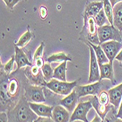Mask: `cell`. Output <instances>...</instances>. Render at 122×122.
<instances>
[{"mask_svg": "<svg viewBox=\"0 0 122 122\" xmlns=\"http://www.w3.org/2000/svg\"><path fill=\"white\" fill-rule=\"evenodd\" d=\"M9 121L29 122L35 121L38 116L33 111L29 105V102L24 94L20 97L15 106L7 111Z\"/></svg>", "mask_w": 122, "mask_h": 122, "instance_id": "cell-1", "label": "cell"}, {"mask_svg": "<svg viewBox=\"0 0 122 122\" xmlns=\"http://www.w3.org/2000/svg\"><path fill=\"white\" fill-rule=\"evenodd\" d=\"M77 86V81L68 83L66 81H59L56 78H53L49 82H47L46 86L54 93L60 95L66 96L70 94Z\"/></svg>", "mask_w": 122, "mask_h": 122, "instance_id": "cell-2", "label": "cell"}, {"mask_svg": "<svg viewBox=\"0 0 122 122\" xmlns=\"http://www.w3.org/2000/svg\"><path fill=\"white\" fill-rule=\"evenodd\" d=\"M98 37L100 43L109 41L116 40L122 42L121 32L116 29L113 25H104L102 26L98 27Z\"/></svg>", "mask_w": 122, "mask_h": 122, "instance_id": "cell-3", "label": "cell"}, {"mask_svg": "<svg viewBox=\"0 0 122 122\" xmlns=\"http://www.w3.org/2000/svg\"><path fill=\"white\" fill-rule=\"evenodd\" d=\"M24 96L29 102L41 103L46 101L43 93V88L41 86L33 85L25 81Z\"/></svg>", "mask_w": 122, "mask_h": 122, "instance_id": "cell-4", "label": "cell"}, {"mask_svg": "<svg viewBox=\"0 0 122 122\" xmlns=\"http://www.w3.org/2000/svg\"><path fill=\"white\" fill-rule=\"evenodd\" d=\"M97 29L98 26L96 24L95 18L90 17L86 22H84L83 28L81 31V36L83 35V38L86 39L93 44L99 45L100 42H99L98 37Z\"/></svg>", "mask_w": 122, "mask_h": 122, "instance_id": "cell-5", "label": "cell"}, {"mask_svg": "<svg viewBox=\"0 0 122 122\" xmlns=\"http://www.w3.org/2000/svg\"><path fill=\"white\" fill-rule=\"evenodd\" d=\"M24 73L31 84L41 86H46L47 82L44 78L42 68L39 67L36 64L27 66L24 70Z\"/></svg>", "mask_w": 122, "mask_h": 122, "instance_id": "cell-6", "label": "cell"}, {"mask_svg": "<svg viewBox=\"0 0 122 122\" xmlns=\"http://www.w3.org/2000/svg\"><path fill=\"white\" fill-rule=\"evenodd\" d=\"M92 107V104L89 100L87 102H79L72 112L70 121L72 122L77 120H80L81 121L88 122V121L87 118V114L90 111Z\"/></svg>", "mask_w": 122, "mask_h": 122, "instance_id": "cell-7", "label": "cell"}, {"mask_svg": "<svg viewBox=\"0 0 122 122\" xmlns=\"http://www.w3.org/2000/svg\"><path fill=\"white\" fill-rule=\"evenodd\" d=\"M102 86L101 81H99L85 86H77L75 90L78 97L81 98L88 95H98L101 92Z\"/></svg>", "mask_w": 122, "mask_h": 122, "instance_id": "cell-8", "label": "cell"}, {"mask_svg": "<svg viewBox=\"0 0 122 122\" xmlns=\"http://www.w3.org/2000/svg\"><path fill=\"white\" fill-rule=\"evenodd\" d=\"M86 44L89 48L90 51V72H89V77H88V83H92L97 81H100V71H99V65L97 61V59L94 50L92 47L91 45L88 43Z\"/></svg>", "mask_w": 122, "mask_h": 122, "instance_id": "cell-9", "label": "cell"}, {"mask_svg": "<svg viewBox=\"0 0 122 122\" xmlns=\"http://www.w3.org/2000/svg\"><path fill=\"white\" fill-rule=\"evenodd\" d=\"M100 46L109 59V61H113L116 56L122 48V42L116 40H109L100 43Z\"/></svg>", "mask_w": 122, "mask_h": 122, "instance_id": "cell-10", "label": "cell"}, {"mask_svg": "<svg viewBox=\"0 0 122 122\" xmlns=\"http://www.w3.org/2000/svg\"><path fill=\"white\" fill-rule=\"evenodd\" d=\"M79 97L77 96L75 90L74 89L70 94L66 95V97L61 99L59 101V104L64 106L70 113H72L75 109L76 106L77 105Z\"/></svg>", "mask_w": 122, "mask_h": 122, "instance_id": "cell-11", "label": "cell"}, {"mask_svg": "<svg viewBox=\"0 0 122 122\" xmlns=\"http://www.w3.org/2000/svg\"><path fill=\"white\" fill-rule=\"evenodd\" d=\"M103 8V2H92L88 3L86 6L84 12L83 14L84 22H86L88 18L94 17L99 13Z\"/></svg>", "mask_w": 122, "mask_h": 122, "instance_id": "cell-12", "label": "cell"}, {"mask_svg": "<svg viewBox=\"0 0 122 122\" xmlns=\"http://www.w3.org/2000/svg\"><path fill=\"white\" fill-rule=\"evenodd\" d=\"M89 101L92 102L93 107L95 109L96 112L97 113V114L102 118V119L103 120V121H105V118L107 115V113L109 112V110L111 109V107L113 106L112 104L111 105H102L99 102V99H98V97L97 95H93L92 97H90L89 98Z\"/></svg>", "mask_w": 122, "mask_h": 122, "instance_id": "cell-13", "label": "cell"}, {"mask_svg": "<svg viewBox=\"0 0 122 122\" xmlns=\"http://www.w3.org/2000/svg\"><path fill=\"white\" fill-rule=\"evenodd\" d=\"M29 105L33 111L38 116L52 118L53 109V107L48 106L41 103H37V102H29Z\"/></svg>", "mask_w": 122, "mask_h": 122, "instance_id": "cell-14", "label": "cell"}, {"mask_svg": "<svg viewBox=\"0 0 122 122\" xmlns=\"http://www.w3.org/2000/svg\"><path fill=\"white\" fill-rule=\"evenodd\" d=\"M107 92L110 97V103L112 104L116 109H118L122 99V83L110 88Z\"/></svg>", "mask_w": 122, "mask_h": 122, "instance_id": "cell-15", "label": "cell"}, {"mask_svg": "<svg viewBox=\"0 0 122 122\" xmlns=\"http://www.w3.org/2000/svg\"><path fill=\"white\" fill-rule=\"evenodd\" d=\"M15 63L17 64V70H19L22 67H24L26 66H32L33 64L29 61L28 57L24 53L22 48H19L17 46H15Z\"/></svg>", "mask_w": 122, "mask_h": 122, "instance_id": "cell-16", "label": "cell"}, {"mask_svg": "<svg viewBox=\"0 0 122 122\" xmlns=\"http://www.w3.org/2000/svg\"><path fill=\"white\" fill-rule=\"evenodd\" d=\"M52 118L56 122H67L70 121L69 111L62 105H57L53 109Z\"/></svg>", "mask_w": 122, "mask_h": 122, "instance_id": "cell-17", "label": "cell"}, {"mask_svg": "<svg viewBox=\"0 0 122 122\" xmlns=\"http://www.w3.org/2000/svg\"><path fill=\"white\" fill-rule=\"evenodd\" d=\"M99 71H100V81L103 79H109L112 83H115L113 61L102 64L99 65Z\"/></svg>", "mask_w": 122, "mask_h": 122, "instance_id": "cell-18", "label": "cell"}, {"mask_svg": "<svg viewBox=\"0 0 122 122\" xmlns=\"http://www.w3.org/2000/svg\"><path fill=\"white\" fill-rule=\"evenodd\" d=\"M113 26L122 31V2L117 3L113 8Z\"/></svg>", "mask_w": 122, "mask_h": 122, "instance_id": "cell-19", "label": "cell"}, {"mask_svg": "<svg viewBox=\"0 0 122 122\" xmlns=\"http://www.w3.org/2000/svg\"><path fill=\"white\" fill-rule=\"evenodd\" d=\"M83 41L86 43H88L89 45L92 46V47L93 48V49L94 50L95 54H96V56L97 59V61L99 63V65L102 64H105V63H108L109 59L107 58V56H106V54L105 53V51H103V49L102 48L100 44L98 46H95V44H93L92 42H90L89 41H86L85 40H83Z\"/></svg>", "mask_w": 122, "mask_h": 122, "instance_id": "cell-20", "label": "cell"}, {"mask_svg": "<svg viewBox=\"0 0 122 122\" xmlns=\"http://www.w3.org/2000/svg\"><path fill=\"white\" fill-rule=\"evenodd\" d=\"M66 61H62V63L60 64V65H59L54 69L53 78H56V79H58L59 81H66Z\"/></svg>", "mask_w": 122, "mask_h": 122, "instance_id": "cell-21", "label": "cell"}, {"mask_svg": "<svg viewBox=\"0 0 122 122\" xmlns=\"http://www.w3.org/2000/svg\"><path fill=\"white\" fill-rule=\"evenodd\" d=\"M46 61L49 63L51 62H61V61H72V59L66 55L64 52H60L57 53H54L51 56H50L48 58L46 59Z\"/></svg>", "mask_w": 122, "mask_h": 122, "instance_id": "cell-22", "label": "cell"}, {"mask_svg": "<svg viewBox=\"0 0 122 122\" xmlns=\"http://www.w3.org/2000/svg\"><path fill=\"white\" fill-rule=\"evenodd\" d=\"M33 37H34V36H33V34L31 32L29 29L28 28L27 31L20 37L19 40L15 44V46H18L19 48H24L29 42V41L31 40H32Z\"/></svg>", "mask_w": 122, "mask_h": 122, "instance_id": "cell-23", "label": "cell"}, {"mask_svg": "<svg viewBox=\"0 0 122 122\" xmlns=\"http://www.w3.org/2000/svg\"><path fill=\"white\" fill-rule=\"evenodd\" d=\"M103 2V9L107 15L110 25H113V6L110 0H102Z\"/></svg>", "mask_w": 122, "mask_h": 122, "instance_id": "cell-24", "label": "cell"}, {"mask_svg": "<svg viewBox=\"0 0 122 122\" xmlns=\"http://www.w3.org/2000/svg\"><path fill=\"white\" fill-rule=\"evenodd\" d=\"M42 74L46 82H49L53 78V71L54 70L51 67L50 63H45L42 67Z\"/></svg>", "mask_w": 122, "mask_h": 122, "instance_id": "cell-25", "label": "cell"}, {"mask_svg": "<svg viewBox=\"0 0 122 122\" xmlns=\"http://www.w3.org/2000/svg\"><path fill=\"white\" fill-rule=\"evenodd\" d=\"M95 20H96V24L98 27L102 26L105 25L106 24H107V22H109V20L107 18V15L105 13V10L103 8L99 11V13L95 16Z\"/></svg>", "mask_w": 122, "mask_h": 122, "instance_id": "cell-26", "label": "cell"}, {"mask_svg": "<svg viewBox=\"0 0 122 122\" xmlns=\"http://www.w3.org/2000/svg\"><path fill=\"white\" fill-rule=\"evenodd\" d=\"M15 63V55H13L11 59L9 60V61H7V63H6L5 65H2V67L4 69V70L5 71V72L8 75L11 74V72H13V68H14V64Z\"/></svg>", "mask_w": 122, "mask_h": 122, "instance_id": "cell-27", "label": "cell"}, {"mask_svg": "<svg viewBox=\"0 0 122 122\" xmlns=\"http://www.w3.org/2000/svg\"><path fill=\"white\" fill-rule=\"evenodd\" d=\"M98 99H99V102L102 105H109L110 97H109L108 92H107L105 91H102L98 94Z\"/></svg>", "mask_w": 122, "mask_h": 122, "instance_id": "cell-28", "label": "cell"}, {"mask_svg": "<svg viewBox=\"0 0 122 122\" xmlns=\"http://www.w3.org/2000/svg\"><path fill=\"white\" fill-rule=\"evenodd\" d=\"M44 47H45V44H44L43 42H42L40 43V46L38 47V48L36 50L35 55H34V59H33V62H35L36 61L37 59L42 57V53H43V50H44Z\"/></svg>", "mask_w": 122, "mask_h": 122, "instance_id": "cell-29", "label": "cell"}, {"mask_svg": "<svg viewBox=\"0 0 122 122\" xmlns=\"http://www.w3.org/2000/svg\"><path fill=\"white\" fill-rule=\"evenodd\" d=\"M4 2L5 3L6 6L10 9V10H13L14 7L21 0H3Z\"/></svg>", "mask_w": 122, "mask_h": 122, "instance_id": "cell-30", "label": "cell"}, {"mask_svg": "<svg viewBox=\"0 0 122 122\" xmlns=\"http://www.w3.org/2000/svg\"><path fill=\"white\" fill-rule=\"evenodd\" d=\"M39 15L41 19L45 20L47 16H48V10L46 8V7L45 6H41L39 9Z\"/></svg>", "mask_w": 122, "mask_h": 122, "instance_id": "cell-31", "label": "cell"}, {"mask_svg": "<svg viewBox=\"0 0 122 122\" xmlns=\"http://www.w3.org/2000/svg\"><path fill=\"white\" fill-rule=\"evenodd\" d=\"M36 122H40V121H54L53 120L52 118H49V117H43V116H38V118L36 119L35 121Z\"/></svg>", "mask_w": 122, "mask_h": 122, "instance_id": "cell-32", "label": "cell"}, {"mask_svg": "<svg viewBox=\"0 0 122 122\" xmlns=\"http://www.w3.org/2000/svg\"><path fill=\"white\" fill-rule=\"evenodd\" d=\"M44 64H45V62H44V59L42 57H40V58L37 59L36 61L34 62V64H36L37 66H38L39 67H40V68L42 67V66L44 65Z\"/></svg>", "mask_w": 122, "mask_h": 122, "instance_id": "cell-33", "label": "cell"}, {"mask_svg": "<svg viewBox=\"0 0 122 122\" xmlns=\"http://www.w3.org/2000/svg\"><path fill=\"white\" fill-rule=\"evenodd\" d=\"M0 121L4 122V121H9L8 116L5 113V112H1L0 114Z\"/></svg>", "mask_w": 122, "mask_h": 122, "instance_id": "cell-34", "label": "cell"}, {"mask_svg": "<svg viewBox=\"0 0 122 122\" xmlns=\"http://www.w3.org/2000/svg\"><path fill=\"white\" fill-rule=\"evenodd\" d=\"M116 117L118 118L122 119V99H121V103H120V105L118 107V113L116 115Z\"/></svg>", "mask_w": 122, "mask_h": 122, "instance_id": "cell-35", "label": "cell"}, {"mask_svg": "<svg viewBox=\"0 0 122 122\" xmlns=\"http://www.w3.org/2000/svg\"><path fill=\"white\" fill-rule=\"evenodd\" d=\"M115 59H116V60L119 61L120 62H122V48H121V50L120 51V52L118 53V55L116 56Z\"/></svg>", "mask_w": 122, "mask_h": 122, "instance_id": "cell-36", "label": "cell"}, {"mask_svg": "<svg viewBox=\"0 0 122 122\" xmlns=\"http://www.w3.org/2000/svg\"><path fill=\"white\" fill-rule=\"evenodd\" d=\"M93 121V122H94V121H103V120L102 119V118L99 116L98 114L97 115V116H95V118L92 120V121Z\"/></svg>", "mask_w": 122, "mask_h": 122, "instance_id": "cell-37", "label": "cell"}, {"mask_svg": "<svg viewBox=\"0 0 122 122\" xmlns=\"http://www.w3.org/2000/svg\"><path fill=\"white\" fill-rule=\"evenodd\" d=\"M110 3H111L113 7L117 3H118L120 2H122V0H110Z\"/></svg>", "mask_w": 122, "mask_h": 122, "instance_id": "cell-38", "label": "cell"}, {"mask_svg": "<svg viewBox=\"0 0 122 122\" xmlns=\"http://www.w3.org/2000/svg\"><path fill=\"white\" fill-rule=\"evenodd\" d=\"M121 36H122V31H121Z\"/></svg>", "mask_w": 122, "mask_h": 122, "instance_id": "cell-39", "label": "cell"}, {"mask_svg": "<svg viewBox=\"0 0 122 122\" xmlns=\"http://www.w3.org/2000/svg\"><path fill=\"white\" fill-rule=\"evenodd\" d=\"M24 1H27V0H24Z\"/></svg>", "mask_w": 122, "mask_h": 122, "instance_id": "cell-40", "label": "cell"}]
</instances>
